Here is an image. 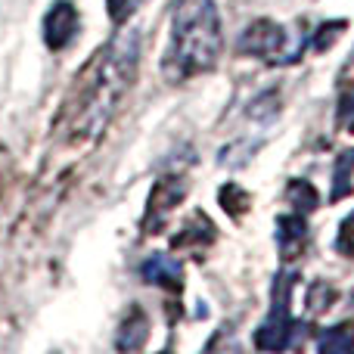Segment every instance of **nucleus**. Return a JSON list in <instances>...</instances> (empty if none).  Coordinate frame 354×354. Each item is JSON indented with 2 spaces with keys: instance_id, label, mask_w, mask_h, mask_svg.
Masks as SVG:
<instances>
[{
  "instance_id": "0eeeda50",
  "label": "nucleus",
  "mask_w": 354,
  "mask_h": 354,
  "mask_svg": "<svg viewBox=\"0 0 354 354\" xmlns=\"http://www.w3.org/2000/svg\"><path fill=\"white\" fill-rule=\"evenodd\" d=\"M308 243V224H305V214L292 212V214H283L277 218V245H280L283 258H295Z\"/></svg>"
},
{
  "instance_id": "a211bd4d",
  "label": "nucleus",
  "mask_w": 354,
  "mask_h": 354,
  "mask_svg": "<svg viewBox=\"0 0 354 354\" xmlns=\"http://www.w3.org/2000/svg\"><path fill=\"white\" fill-rule=\"evenodd\" d=\"M106 3H109L112 22H118V25H122L124 19L131 16V10H134V0H106Z\"/></svg>"
},
{
  "instance_id": "1a4fd4ad",
  "label": "nucleus",
  "mask_w": 354,
  "mask_h": 354,
  "mask_svg": "<svg viewBox=\"0 0 354 354\" xmlns=\"http://www.w3.org/2000/svg\"><path fill=\"white\" fill-rule=\"evenodd\" d=\"M147 336H149V320H147V314H143L140 308H134V311H131L128 317L122 320V330H118L115 348H122V351L143 348Z\"/></svg>"
},
{
  "instance_id": "20e7f679",
  "label": "nucleus",
  "mask_w": 354,
  "mask_h": 354,
  "mask_svg": "<svg viewBox=\"0 0 354 354\" xmlns=\"http://www.w3.org/2000/svg\"><path fill=\"white\" fill-rule=\"evenodd\" d=\"M295 280H289L286 274L277 277L274 283V308L261 320V326L255 330V348L261 351H283L292 345V317H289V295H292Z\"/></svg>"
},
{
  "instance_id": "dca6fc26",
  "label": "nucleus",
  "mask_w": 354,
  "mask_h": 354,
  "mask_svg": "<svg viewBox=\"0 0 354 354\" xmlns=\"http://www.w3.org/2000/svg\"><path fill=\"white\" fill-rule=\"evenodd\" d=\"M336 252H342L345 258H354V212L339 224V236H336Z\"/></svg>"
},
{
  "instance_id": "39448f33",
  "label": "nucleus",
  "mask_w": 354,
  "mask_h": 354,
  "mask_svg": "<svg viewBox=\"0 0 354 354\" xmlns=\"http://www.w3.org/2000/svg\"><path fill=\"white\" fill-rule=\"evenodd\" d=\"M187 196V183L180 180V177H162L159 183H156L153 196H149V208H147V218H143V227H147V233H156L162 224H165V218L174 212V205Z\"/></svg>"
},
{
  "instance_id": "423d86ee",
  "label": "nucleus",
  "mask_w": 354,
  "mask_h": 354,
  "mask_svg": "<svg viewBox=\"0 0 354 354\" xmlns=\"http://www.w3.org/2000/svg\"><path fill=\"white\" fill-rule=\"evenodd\" d=\"M75 31H78V10L68 0H56L53 10L44 16V41L50 50H62L72 44Z\"/></svg>"
},
{
  "instance_id": "4468645a",
  "label": "nucleus",
  "mask_w": 354,
  "mask_h": 354,
  "mask_svg": "<svg viewBox=\"0 0 354 354\" xmlns=\"http://www.w3.org/2000/svg\"><path fill=\"white\" fill-rule=\"evenodd\" d=\"M218 199H221V205H224V212L233 214V218H239V214L249 212V202H252L249 193H245L239 183H227V187H221Z\"/></svg>"
},
{
  "instance_id": "6ab92c4d",
  "label": "nucleus",
  "mask_w": 354,
  "mask_h": 354,
  "mask_svg": "<svg viewBox=\"0 0 354 354\" xmlns=\"http://www.w3.org/2000/svg\"><path fill=\"white\" fill-rule=\"evenodd\" d=\"M134 3H147V0H134Z\"/></svg>"
},
{
  "instance_id": "2eb2a0df",
  "label": "nucleus",
  "mask_w": 354,
  "mask_h": 354,
  "mask_svg": "<svg viewBox=\"0 0 354 354\" xmlns=\"http://www.w3.org/2000/svg\"><path fill=\"white\" fill-rule=\"evenodd\" d=\"M345 25H348L345 19H330V22H324V25L317 28V35L311 37V47L317 50V53H326V50L336 44V37L345 31Z\"/></svg>"
},
{
  "instance_id": "ddd939ff",
  "label": "nucleus",
  "mask_w": 354,
  "mask_h": 354,
  "mask_svg": "<svg viewBox=\"0 0 354 354\" xmlns=\"http://www.w3.org/2000/svg\"><path fill=\"white\" fill-rule=\"evenodd\" d=\"M286 193H289V202H292V212L308 214V212H314V208L320 205V196H317V189H314L308 180H301V177H295V180H289Z\"/></svg>"
},
{
  "instance_id": "f03ea898",
  "label": "nucleus",
  "mask_w": 354,
  "mask_h": 354,
  "mask_svg": "<svg viewBox=\"0 0 354 354\" xmlns=\"http://www.w3.org/2000/svg\"><path fill=\"white\" fill-rule=\"evenodd\" d=\"M221 56V16L214 0H177L171 12V44L165 53V75L187 81L214 68Z\"/></svg>"
},
{
  "instance_id": "f3484780",
  "label": "nucleus",
  "mask_w": 354,
  "mask_h": 354,
  "mask_svg": "<svg viewBox=\"0 0 354 354\" xmlns=\"http://www.w3.org/2000/svg\"><path fill=\"white\" fill-rule=\"evenodd\" d=\"M339 128L354 134V91H345L339 100Z\"/></svg>"
},
{
  "instance_id": "9d476101",
  "label": "nucleus",
  "mask_w": 354,
  "mask_h": 354,
  "mask_svg": "<svg viewBox=\"0 0 354 354\" xmlns=\"http://www.w3.org/2000/svg\"><path fill=\"white\" fill-rule=\"evenodd\" d=\"M351 177H354V149H345V153H339L336 165H333V189H330L333 202L351 196V187H354Z\"/></svg>"
},
{
  "instance_id": "6e6552de",
  "label": "nucleus",
  "mask_w": 354,
  "mask_h": 354,
  "mask_svg": "<svg viewBox=\"0 0 354 354\" xmlns=\"http://www.w3.org/2000/svg\"><path fill=\"white\" fill-rule=\"evenodd\" d=\"M143 280L153 286H165V289H180L183 286V264L171 255H153L143 261L140 268Z\"/></svg>"
},
{
  "instance_id": "f8f14e48",
  "label": "nucleus",
  "mask_w": 354,
  "mask_h": 354,
  "mask_svg": "<svg viewBox=\"0 0 354 354\" xmlns=\"http://www.w3.org/2000/svg\"><path fill=\"white\" fill-rule=\"evenodd\" d=\"M317 351H354V324L330 326L324 336L317 339Z\"/></svg>"
},
{
  "instance_id": "7ed1b4c3",
  "label": "nucleus",
  "mask_w": 354,
  "mask_h": 354,
  "mask_svg": "<svg viewBox=\"0 0 354 354\" xmlns=\"http://www.w3.org/2000/svg\"><path fill=\"white\" fill-rule=\"evenodd\" d=\"M301 47L305 41L301 37H292L283 25H277L274 19H258L249 28L239 35V50L245 56H255V59H270L277 66H286V62H295L301 56Z\"/></svg>"
},
{
  "instance_id": "f257e3e1",
  "label": "nucleus",
  "mask_w": 354,
  "mask_h": 354,
  "mask_svg": "<svg viewBox=\"0 0 354 354\" xmlns=\"http://www.w3.org/2000/svg\"><path fill=\"white\" fill-rule=\"evenodd\" d=\"M137 59H140V35L137 31L115 35L109 47H103L93 56V62L75 81L66 109L59 115V124H56V137L66 147H91L100 140L118 100L131 87Z\"/></svg>"
},
{
  "instance_id": "9b49d317",
  "label": "nucleus",
  "mask_w": 354,
  "mask_h": 354,
  "mask_svg": "<svg viewBox=\"0 0 354 354\" xmlns=\"http://www.w3.org/2000/svg\"><path fill=\"white\" fill-rule=\"evenodd\" d=\"M214 239V227H212V221L205 218V214H196L193 221H187L183 224V233L180 236H174V245L180 249V245H196V243H212Z\"/></svg>"
}]
</instances>
